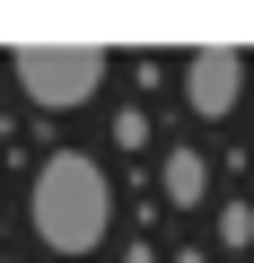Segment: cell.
Instances as JSON below:
<instances>
[{
	"label": "cell",
	"instance_id": "7",
	"mask_svg": "<svg viewBox=\"0 0 254 263\" xmlns=\"http://www.w3.org/2000/svg\"><path fill=\"white\" fill-rule=\"evenodd\" d=\"M175 263H210V254H175Z\"/></svg>",
	"mask_w": 254,
	"mask_h": 263
},
{
	"label": "cell",
	"instance_id": "3",
	"mask_svg": "<svg viewBox=\"0 0 254 263\" xmlns=\"http://www.w3.org/2000/svg\"><path fill=\"white\" fill-rule=\"evenodd\" d=\"M237 88H245V62H237V53H219V44H210V53H193V62H184V105H193L202 123H228Z\"/></svg>",
	"mask_w": 254,
	"mask_h": 263
},
{
	"label": "cell",
	"instance_id": "6",
	"mask_svg": "<svg viewBox=\"0 0 254 263\" xmlns=\"http://www.w3.org/2000/svg\"><path fill=\"white\" fill-rule=\"evenodd\" d=\"M219 237H228V246H245V237H254V211H245V202H228V219H219Z\"/></svg>",
	"mask_w": 254,
	"mask_h": 263
},
{
	"label": "cell",
	"instance_id": "2",
	"mask_svg": "<svg viewBox=\"0 0 254 263\" xmlns=\"http://www.w3.org/2000/svg\"><path fill=\"white\" fill-rule=\"evenodd\" d=\"M18 88L44 105V114H70L105 88V53L96 44H27L18 53Z\"/></svg>",
	"mask_w": 254,
	"mask_h": 263
},
{
	"label": "cell",
	"instance_id": "5",
	"mask_svg": "<svg viewBox=\"0 0 254 263\" xmlns=\"http://www.w3.org/2000/svg\"><path fill=\"white\" fill-rule=\"evenodd\" d=\"M141 141H149V114L123 105V114H114V149H141Z\"/></svg>",
	"mask_w": 254,
	"mask_h": 263
},
{
	"label": "cell",
	"instance_id": "1",
	"mask_svg": "<svg viewBox=\"0 0 254 263\" xmlns=\"http://www.w3.org/2000/svg\"><path fill=\"white\" fill-rule=\"evenodd\" d=\"M27 211H35V237H44L53 254H96L105 228H114V184H105V167H96L88 149H53Z\"/></svg>",
	"mask_w": 254,
	"mask_h": 263
},
{
	"label": "cell",
	"instance_id": "4",
	"mask_svg": "<svg viewBox=\"0 0 254 263\" xmlns=\"http://www.w3.org/2000/svg\"><path fill=\"white\" fill-rule=\"evenodd\" d=\"M158 193H167V211H193V202L210 193V158H202V149H167V158H158Z\"/></svg>",
	"mask_w": 254,
	"mask_h": 263
}]
</instances>
